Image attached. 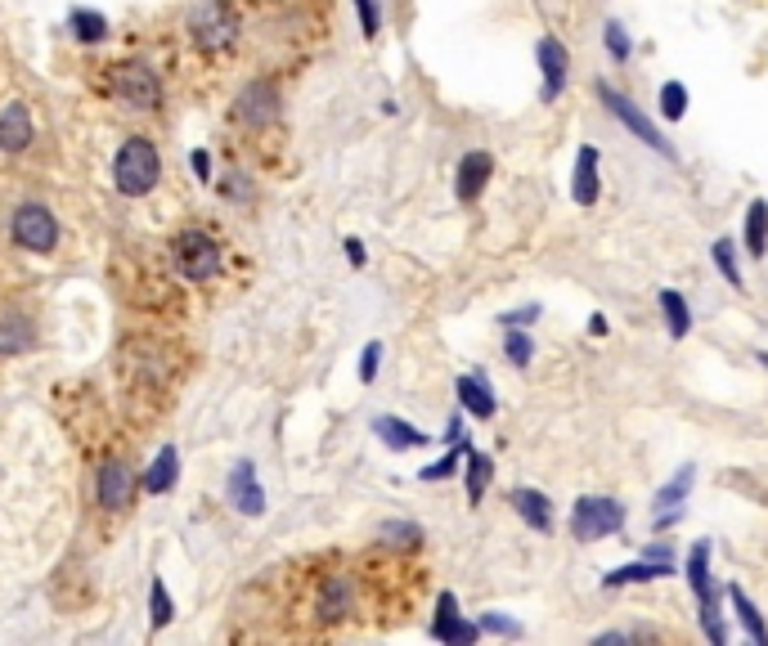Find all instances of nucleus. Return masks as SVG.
<instances>
[{
	"label": "nucleus",
	"instance_id": "nucleus-36",
	"mask_svg": "<svg viewBox=\"0 0 768 646\" xmlns=\"http://www.w3.org/2000/svg\"><path fill=\"white\" fill-rule=\"evenodd\" d=\"M162 624H171V598H167L162 579H154V628H162Z\"/></svg>",
	"mask_w": 768,
	"mask_h": 646
},
{
	"label": "nucleus",
	"instance_id": "nucleus-24",
	"mask_svg": "<svg viewBox=\"0 0 768 646\" xmlns=\"http://www.w3.org/2000/svg\"><path fill=\"white\" fill-rule=\"evenodd\" d=\"M32 341H36V332H32V324L23 315H5V319H0V355H23Z\"/></svg>",
	"mask_w": 768,
	"mask_h": 646
},
{
	"label": "nucleus",
	"instance_id": "nucleus-11",
	"mask_svg": "<svg viewBox=\"0 0 768 646\" xmlns=\"http://www.w3.org/2000/svg\"><path fill=\"white\" fill-rule=\"evenodd\" d=\"M131 499H135V476H131V467H126L122 458H109V463L100 467V503H104L109 512H122V508H131Z\"/></svg>",
	"mask_w": 768,
	"mask_h": 646
},
{
	"label": "nucleus",
	"instance_id": "nucleus-18",
	"mask_svg": "<svg viewBox=\"0 0 768 646\" xmlns=\"http://www.w3.org/2000/svg\"><path fill=\"white\" fill-rule=\"evenodd\" d=\"M512 508H517V517L531 525V530H540V534H549L553 530V503L544 499L540 489H512Z\"/></svg>",
	"mask_w": 768,
	"mask_h": 646
},
{
	"label": "nucleus",
	"instance_id": "nucleus-30",
	"mask_svg": "<svg viewBox=\"0 0 768 646\" xmlns=\"http://www.w3.org/2000/svg\"><path fill=\"white\" fill-rule=\"evenodd\" d=\"M490 476H495V463H490L486 454H472V450H467V499H472V503H482V494H486Z\"/></svg>",
	"mask_w": 768,
	"mask_h": 646
},
{
	"label": "nucleus",
	"instance_id": "nucleus-10",
	"mask_svg": "<svg viewBox=\"0 0 768 646\" xmlns=\"http://www.w3.org/2000/svg\"><path fill=\"white\" fill-rule=\"evenodd\" d=\"M535 59H540V72H544V99H557L566 90V77H571V55L557 36H544L535 45Z\"/></svg>",
	"mask_w": 768,
	"mask_h": 646
},
{
	"label": "nucleus",
	"instance_id": "nucleus-21",
	"mask_svg": "<svg viewBox=\"0 0 768 646\" xmlns=\"http://www.w3.org/2000/svg\"><path fill=\"white\" fill-rule=\"evenodd\" d=\"M373 431H377V440L387 444V450H396V454H405V450H418V444H427V435H422L418 427L400 422V418H377V422H373Z\"/></svg>",
	"mask_w": 768,
	"mask_h": 646
},
{
	"label": "nucleus",
	"instance_id": "nucleus-40",
	"mask_svg": "<svg viewBox=\"0 0 768 646\" xmlns=\"http://www.w3.org/2000/svg\"><path fill=\"white\" fill-rule=\"evenodd\" d=\"M347 257H351V265H364V247H360V242H355V238H351V242H347Z\"/></svg>",
	"mask_w": 768,
	"mask_h": 646
},
{
	"label": "nucleus",
	"instance_id": "nucleus-28",
	"mask_svg": "<svg viewBox=\"0 0 768 646\" xmlns=\"http://www.w3.org/2000/svg\"><path fill=\"white\" fill-rule=\"evenodd\" d=\"M710 257H714V265H719V274H724L737 292L746 287V279H742V265H737V242L733 238H719L714 247H710Z\"/></svg>",
	"mask_w": 768,
	"mask_h": 646
},
{
	"label": "nucleus",
	"instance_id": "nucleus-16",
	"mask_svg": "<svg viewBox=\"0 0 768 646\" xmlns=\"http://www.w3.org/2000/svg\"><path fill=\"white\" fill-rule=\"evenodd\" d=\"M229 494H234V508L238 512H248V517H261L266 512V494L252 476V463H238L234 476H229Z\"/></svg>",
	"mask_w": 768,
	"mask_h": 646
},
{
	"label": "nucleus",
	"instance_id": "nucleus-33",
	"mask_svg": "<svg viewBox=\"0 0 768 646\" xmlns=\"http://www.w3.org/2000/svg\"><path fill=\"white\" fill-rule=\"evenodd\" d=\"M459 458H467V444H463V440H454V450H450V454H445L441 463H431V467L422 472V480H445V476H454Z\"/></svg>",
	"mask_w": 768,
	"mask_h": 646
},
{
	"label": "nucleus",
	"instance_id": "nucleus-8",
	"mask_svg": "<svg viewBox=\"0 0 768 646\" xmlns=\"http://www.w3.org/2000/svg\"><path fill=\"white\" fill-rule=\"evenodd\" d=\"M194 36H199L203 49H225L238 36V23L221 0H203V5L194 10Z\"/></svg>",
	"mask_w": 768,
	"mask_h": 646
},
{
	"label": "nucleus",
	"instance_id": "nucleus-15",
	"mask_svg": "<svg viewBox=\"0 0 768 646\" xmlns=\"http://www.w3.org/2000/svg\"><path fill=\"white\" fill-rule=\"evenodd\" d=\"M459 400H463V409H467L472 418H482V422H490L495 409H499L486 373H467V377H459Z\"/></svg>",
	"mask_w": 768,
	"mask_h": 646
},
{
	"label": "nucleus",
	"instance_id": "nucleus-17",
	"mask_svg": "<svg viewBox=\"0 0 768 646\" xmlns=\"http://www.w3.org/2000/svg\"><path fill=\"white\" fill-rule=\"evenodd\" d=\"M27 144H32V113H27V104H10L0 113V148H5V154H23Z\"/></svg>",
	"mask_w": 768,
	"mask_h": 646
},
{
	"label": "nucleus",
	"instance_id": "nucleus-39",
	"mask_svg": "<svg viewBox=\"0 0 768 646\" xmlns=\"http://www.w3.org/2000/svg\"><path fill=\"white\" fill-rule=\"evenodd\" d=\"M531 319H540V306H526V310H512V315H504L499 324H504V328H526V324H531Z\"/></svg>",
	"mask_w": 768,
	"mask_h": 646
},
{
	"label": "nucleus",
	"instance_id": "nucleus-42",
	"mask_svg": "<svg viewBox=\"0 0 768 646\" xmlns=\"http://www.w3.org/2000/svg\"><path fill=\"white\" fill-rule=\"evenodd\" d=\"M589 332H594V337H607V319H602V315H594V319H589Z\"/></svg>",
	"mask_w": 768,
	"mask_h": 646
},
{
	"label": "nucleus",
	"instance_id": "nucleus-32",
	"mask_svg": "<svg viewBox=\"0 0 768 646\" xmlns=\"http://www.w3.org/2000/svg\"><path fill=\"white\" fill-rule=\"evenodd\" d=\"M72 32H77L86 45H94V41L109 36V19L94 14V10H72Z\"/></svg>",
	"mask_w": 768,
	"mask_h": 646
},
{
	"label": "nucleus",
	"instance_id": "nucleus-27",
	"mask_svg": "<svg viewBox=\"0 0 768 646\" xmlns=\"http://www.w3.org/2000/svg\"><path fill=\"white\" fill-rule=\"evenodd\" d=\"M656 104H660L665 122H684L688 117V86L684 81H665L660 94H656Z\"/></svg>",
	"mask_w": 768,
	"mask_h": 646
},
{
	"label": "nucleus",
	"instance_id": "nucleus-20",
	"mask_svg": "<svg viewBox=\"0 0 768 646\" xmlns=\"http://www.w3.org/2000/svg\"><path fill=\"white\" fill-rule=\"evenodd\" d=\"M274 109H279V94H274L270 86H252L244 99H238V117H244L248 126L274 122Z\"/></svg>",
	"mask_w": 768,
	"mask_h": 646
},
{
	"label": "nucleus",
	"instance_id": "nucleus-1",
	"mask_svg": "<svg viewBox=\"0 0 768 646\" xmlns=\"http://www.w3.org/2000/svg\"><path fill=\"white\" fill-rule=\"evenodd\" d=\"M688 583H692V598H697V620L705 628V637L714 646H724L729 642V628L724 620H719V583L710 575V539L692 543V553H688Z\"/></svg>",
	"mask_w": 768,
	"mask_h": 646
},
{
	"label": "nucleus",
	"instance_id": "nucleus-2",
	"mask_svg": "<svg viewBox=\"0 0 768 646\" xmlns=\"http://www.w3.org/2000/svg\"><path fill=\"white\" fill-rule=\"evenodd\" d=\"M158 175H162V158H158V148L149 139L135 135V139H126L117 148V158H113V184H117V193L144 197V193L158 184Z\"/></svg>",
	"mask_w": 768,
	"mask_h": 646
},
{
	"label": "nucleus",
	"instance_id": "nucleus-38",
	"mask_svg": "<svg viewBox=\"0 0 768 646\" xmlns=\"http://www.w3.org/2000/svg\"><path fill=\"white\" fill-rule=\"evenodd\" d=\"M482 628H486V633H504V637H521V624H512V620H504V615H486Z\"/></svg>",
	"mask_w": 768,
	"mask_h": 646
},
{
	"label": "nucleus",
	"instance_id": "nucleus-35",
	"mask_svg": "<svg viewBox=\"0 0 768 646\" xmlns=\"http://www.w3.org/2000/svg\"><path fill=\"white\" fill-rule=\"evenodd\" d=\"M355 10H360V23H364V36L373 41L382 32V14H377V0H355Z\"/></svg>",
	"mask_w": 768,
	"mask_h": 646
},
{
	"label": "nucleus",
	"instance_id": "nucleus-29",
	"mask_svg": "<svg viewBox=\"0 0 768 646\" xmlns=\"http://www.w3.org/2000/svg\"><path fill=\"white\" fill-rule=\"evenodd\" d=\"M602 45H607L611 64H630V55H634V41H630V32H625V23H620V19H607Z\"/></svg>",
	"mask_w": 768,
	"mask_h": 646
},
{
	"label": "nucleus",
	"instance_id": "nucleus-22",
	"mask_svg": "<svg viewBox=\"0 0 768 646\" xmlns=\"http://www.w3.org/2000/svg\"><path fill=\"white\" fill-rule=\"evenodd\" d=\"M742 242H746V252L755 261L768 252V203H764V197H755V203L746 207V234H742Z\"/></svg>",
	"mask_w": 768,
	"mask_h": 646
},
{
	"label": "nucleus",
	"instance_id": "nucleus-14",
	"mask_svg": "<svg viewBox=\"0 0 768 646\" xmlns=\"http://www.w3.org/2000/svg\"><path fill=\"white\" fill-rule=\"evenodd\" d=\"M675 575V562H656V557H643V562H630V566H615L602 575V588H625V583H652V579H669Z\"/></svg>",
	"mask_w": 768,
	"mask_h": 646
},
{
	"label": "nucleus",
	"instance_id": "nucleus-23",
	"mask_svg": "<svg viewBox=\"0 0 768 646\" xmlns=\"http://www.w3.org/2000/svg\"><path fill=\"white\" fill-rule=\"evenodd\" d=\"M729 602H733V615H737V624L746 628V637H750V642H759V646H768V624L759 620V611H755V602L746 598V592H742L737 583L729 588Z\"/></svg>",
	"mask_w": 768,
	"mask_h": 646
},
{
	"label": "nucleus",
	"instance_id": "nucleus-19",
	"mask_svg": "<svg viewBox=\"0 0 768 646\" xmlns=\"http://www.w3.org/2000/svg\"><path fill=\"white\" fill-rule=\"evenodd\" d=\"M660 315L669 324V337L684 341L692 332V306H688V296L679 287H660Z\"/></svg>",
	"mask_w": 768,
	"mask_h": 646
},
{
	"label": "nucleus",
	"instance_id": "nucleus-6",
	"mask_svg": "<svg viewBox=\"0 0 768 646\" xmlns=\"http://www.w3.org/2000/svg\"><path fill=\"white\" fill-rule=\"evenodd\" d=\"M113 94L122 99L131 113H154L162 104V86L144 64H122L117 77H113Z\"/></svg>",
	"mask_w": 768,
	"mask_h": 646
},
{
	"label": "nucleus",
	"instance_id": "nucleus-12",
	"mask_svg": "<svg viewBox=\"0 0 768 646\" xmlns=\"http://www.w3.org/2000/svg\"><path fill=\"white\" fill-rule=\"evenodd\" d=\"M490 171H495V158L490 154H467L463 162H459V184H454V193H459V203H476V197L486 193V180H490Z\"/></svg>",
	"mask_w": 768,
	"mask_h": 646
},
{
	"label": "nucleus",
	"instance_id": "nucleus-4",
	"mask_svg": "<svg viewBox=\"0 0 768 646\" xmlns=\"http://www.w3.org/2000/svg\"><path fill=\"white\" fill-rule=\"evenodd\" d=\"M625 530V508L607 494H585V499H575L571 508V534L580 543H594V539H611Z\"/></svg>",
	"mask_w": 768,
	"mask_h": 646
},
{
	"label": "nucleus",
	"instance_id": "nucleus-41",
	"mask_svg": "<svg viewBox=\"0 0 768 646\" xmlns=\"http://www.w3.org/2000/svg\"><path fill=\"white\" fill-rule=\"evenodd\" d=\"M194 171L207 180V175H212V158H207V154H194Z\"/></svg>",
	"mask_w": 768,
	"mask_h": 646
},
{
	"label": "nucleus",
	"instance_id": "nucleus-3",
	"mask_svg": "<svg viewBox=\"0 0 768 646\" xmlns=\"http://www.w3.org/2000/svg\"><path fill=\"white\" fill-rule=\"evenodd\" d=\"M598 99H602V109H607V113H611L620 126H625V131H630L639 144H647V148H652V154H660V158H669V162L679 158V154H675V144H669V139L656 131V122H652V117H647V113L634 104L630 94H620L615 86L598 81Z\"/></svg>",
	"mask_w": 768,
	"mask_h": 646
},
{
	"label": "nucleus",
	"instance_id": "nucleus-26",
	"mask_svg": "<svg viewBox=\"0 0 768 646\" xmlns=\"http://www.w3.org/2000/svg\"><path fill=\"white\" fill-rule=\"evenodd\" d=\"M692 480H697V467H692V463L679 467L675 480H665V485L656 489V512H665V508H684V499L692 494Z\"/></svg>",
	"mask_w": 768,
	"mask_h": 646
},
{
	"label": "nucleus",
	"instance_id": "nucleus-25",
	"mask_svg": "<svg viewBox=\"0 0 768 646\" xmlns=\"http://www.w3.org/2000/svg\"><path fill=\"white\" fill-rule=\"evenodd\" d=\"M176 463H180V454L171 450V444H167V450H158L154 467L144 472V494H167V489L176 485V472H180Z\"/></svg>",
	"mask_w": 768,
	"mask_h": 646
},
{
	"label": "nucleus",
	"instance_id": "nucleus-9",
	"mask_svg": "<svg viewBox=\"0 0 768 646\" xmlns=\"http://www.w3.org/2000/svg\"><path fill=\"white\" fill-rule=\"evenodd\" d=\"M598 171H602V154H598L594 144H585L580 154H575V171H571V197L580 207H594L598 203V193H602Z\"/></svg>",
	"mask_w": 768,
	"mask_h": 646
},
{
	"label": "nucleus",
	"instance_id": "nucleus-31",
	"mask_svg": "<svg viewBox=\"0 0 768 646\" xmlns=\"http://www.w3.org/2000/svg\"><path fill=\"white\" fill-rule=\"evenodd\" d=\"M504 355H508V364H517V369L531 364V360H535L531 332H526V328H508V332H504Z\"/></svg>",
	"mask_w": 768,
	"mask_h": 646
},
{
	"label": "nucleus",
	"instance_id": "nucleus-37",
	"mask_svg": "<svg viewBox=\"0 0 768 646\" xmlns=\"http://www.w3.org/2000/svg\"><path fill=\"white\" fill-rule=\"evenodd\" d=\"M377 360H382V345L369 341V345H364V360H360V382H373V377H377Z\"/></svg>",
	"mask_w": 768,
	"mask_h": 646
},
{
	"label": "nucleus",
	"instance_id": "nucleus-5",
	"mask_svg": "<svg viewBox=\"0 0 768 646\" xmlns=\"http://www.w3.org/2000/svg\"><path fill=\"white\" fill-rule=\"evenodd\" d=\"M171 261H176V270H180L184 279L203 283V279H212V274L221 270V247H216V238H207V234H199V229H189V234H180V238L171 242Z\"/></svg>",
	"mask_w": 768,
	"mask_h": 646
},
{
	"label": "nucleus",
	"instance_id": "nucleus-13",
	"mask_svg": "<svg viewBox=\"0 0 768 646\" xmlns=\"http://www.w3.org/2000/svg\"><path fill=\"white\" fill-rule=\"evenodd\" d=\"M476 633H482V624L459 620L454 592H441V602H437V624H431V637H441V642H476Z\"/></svg>",
	"mask_w": 768,
	"mask_h": 646
},
{
	"label": "nucleus",
	"instance_id": "nucleus-34",
	"mask_svg": "<svg viewBox=\"0 0 768 646\" xmlns=\"http://www.w3.org/2000/svg\"><path fill=\"white\" fill-rule=\"evenodd\" d=\"M328 615H342L347 607H351V583L347 579H332L328 583V592H324V602H319Z\"/></svg>",
	"mask_w": 768,
	"mask_h": 646
},
{
	"label": "nucleus",
	"instance_id": "nucleus-7",
	"mask_svg": "<svg viewBox=\"0 0 768 646\" xmlns=\"http://www.w3.org/2000/svg\"><path fill=\"white\" fill-rule=\"evenodd\" d=\"M14 242L23 247V252H55V242H59V225L55 216L45 212L41 203H23L14 212Z\"/></svg>",
	"mask_w": 768,
	"mask_h": 646
}]
</instances>
